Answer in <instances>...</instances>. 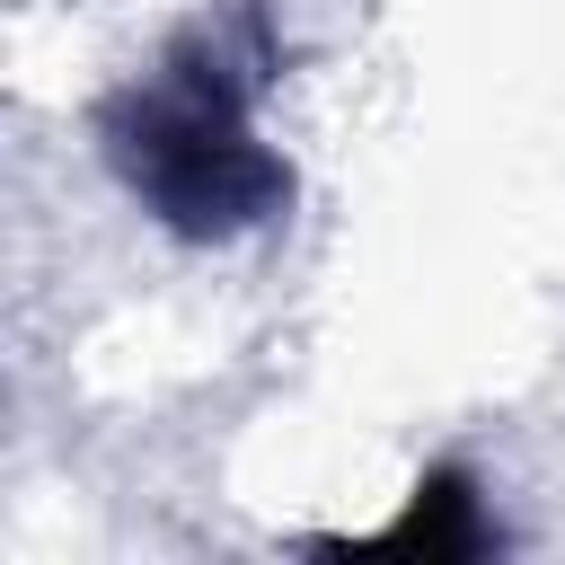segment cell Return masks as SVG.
<instances>
[{
	"mask_svg": "<svg viewBox=\"0 0 565 565\" xmlns=\"http://www.w3.org/2000/svg\"><path fill=\"white\" fill-rule=\"evenodd\" d=\"M124 177L177 221V230H238L282 194V168L247 141L238 97L212 71H177L159 79L132 115H124Z\"/></svg>",
	"mask_w": 565,
	"mask_h": 565,
	"instance_id": "6da1fadb",
	"label": "cell"
},
{
	"mask_svg": "<svg viewBox=\"0 0 565 565\" xmlns=\"http://www.w3.org/2000/svg\"><path fill=\"white\" fill-rule=\"evenodd\" d=\"M380 547H397V556H477L486 547V521H477V503H468L459 477H433V486H415L406 521Z\"/></svg>",
	"mask_w": 565,
	"mask_h": 565,
	"instance_id": "7a4b0ae2",
	"label": "cell"
}]
</instances>
